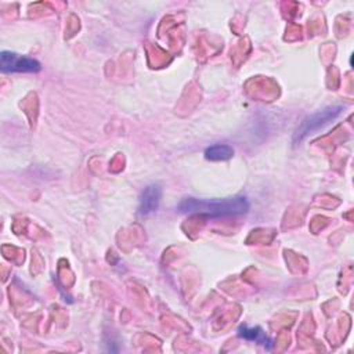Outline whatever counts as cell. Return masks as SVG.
<instances>
[{"label":"cell","instance_id":"8992f818","mask_svg":"<svg viewBox=\"0 0 354 354\" xmlns=\"http://www.w3.org/2000/svg\"><path fill=\"white\" fill-rule=\"evenodd\" d=\"M232 155L234 149L227 144H216L205 151V158L207 160H227L231 159Z\"/></svg>","mask_w":354,"mask_h":354},{"label":"cell","instance_id":"277c9868","mask_svg":"<svg viewBox=\"0 0 354 354\" xmlns=\"http://www.w3.org/2000/svg\"><path fill=\"white\" fill-rule=\"evenodd\" d=\"M160 198H162V188L158 184H149L144 188V191L141 192L140 196V206H138V213L141 216H148L151 213H153L159 203H160Z\"/></svg>","mask_w":354,"mask_h":354},{"label":"cell","instance_id":"3957f363","mask_svg":"<svg viewBox=\"0 0 354 354\" xmlns=\"http://www.w3.org/2000/svg\"><path fill=\"white\" fill-rule=\"evenodd\" d=\"M0 69L4 73L39 72L41 69V65L35 58L19 55V54L11 53V51H1V54H0Z\"/></svg>","mask_w":354,"mask_h":354},{"label":"cell","instance_id":"5b68a950","mask_svg":"<svg viewBox=\"0 0 354 354\" xmlns=\"http://www.w3.org/2000/svg\"><path fill=\"white\" fill-rule=\"evenodd\" d=\"M238 335L246 340H250V342H256L261 346H264L266 348H271L272 347V340L266 335V332L260 328V326H254V328H248L245 325L239 326L238 329Z\"/></svg>","mask_w":354,"mask_h":354},{"label":"cell","instance_id":"6da1fadb","mask_svg":"<svg viewBox=\"0 0 354 354\" xmlns=\"http://www.w3.org/2000/svg\"><path fill=\"white\" fill-rule=\"evenodd\" d=\"M177 209L185 214H199L206 217H230L245 214L249 210V201L245 196L227 199H196L184 198Z\"/></svg>","mask_w":354,"mask_h":354},{"label":"cell","instance_id":"7a4b0ae2","mask_svg":"<svg viewBox=\"0 0 354 354\" xmlns=\"http://www.w3.org/2000/svg\"><path fill=\"white\" fill-rule=\"evenodd\" d=\"M343 111V106H326L321 111H317L315 113L307 116L303 119V122L299 124L293 134V145L300 144L306 137L313 134L314 131L319 130L321 127L326 126L329 122L335 120Z\"/></svg>","mask_w":354,"mask_h":354}]
</instances>
